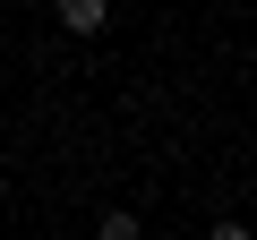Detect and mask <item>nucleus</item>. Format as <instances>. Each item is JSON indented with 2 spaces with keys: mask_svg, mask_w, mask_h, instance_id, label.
<instances>
[{
  "mask_svg": "<svg viewBox=\"0 0 257 240\" xmlns=\"http://www.w3.org/2000/svg\"><path fill=\"white\" fill-rule=\"evenodd\" d=\"M103 18H111V0H60V26L69 35H94Z\"/></svg>",
  "mask_w": 257,
  "mask_h": 240,
  "instance_id": "1",
  "label": "nucleus"
},
{
  "mask_svg": "<svg viewBox=\"0 0 257 240\" xmlns=\"http://www.w3.org/2000/svg\"><path fill=\"white\" fill-rule=\"evenodd\" d=\"M94 240H138V214H128V206H111V214L94 223Z\"/></svg>",
  "mask_w": 257,
  "mask_h": 240,
  "instance_id": "2",
  "label": "nucleus"
},
{
  "mask_svg": "<svg viewBox=\"0 0 257 240\" xmlns=\"http://www.w3.org/2000/svg\"><path fill=\"white\" fill-rule=\"evenodd\" d=\"M206 240H248V231H240V223H214V231H206Z\"/></svg>",
  "mask_w": 257,
  "mask_h": 240,
  "instance_id": "3",
  "label": "nucleus"
}]
</instances>
